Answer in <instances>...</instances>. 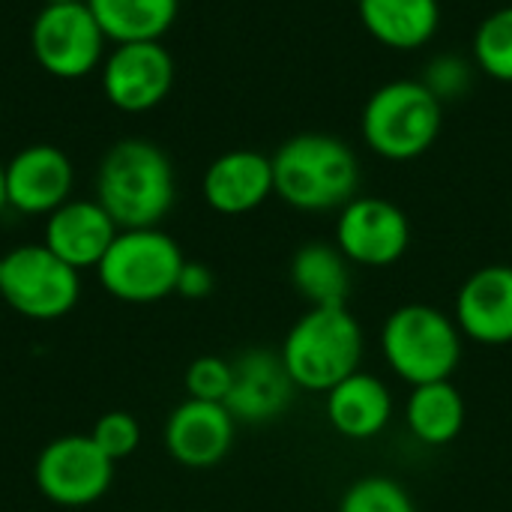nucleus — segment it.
Instances as JSON below:
<instances>
[{"label": "nucleus", "instance_id": "412c9836", "mask_svg": "<svg viewBox=\"0 0 512 512\" xmlns=\"http://www.w3.org/2000/svg\"><path fill=\"white\" fill-rule=\"evenodd\" d=\"M351 261L327 240L303 243L291 258V285L309 306H348Z\"/></svg>", "mask_w": 512, "mask_h": 512}, {"label": "nucleus", "instance_id": "a878e982", "mask_svg": "<svg viewBox=\"0 0 512 512\" xmlns=\"http://www.w3.org/2000/svg\"><path fill=\"white\" fill-rule=\"evenodd\" d=\"M90 438L117 465L120 459H126V456H132L138 450V444H141V426L126 411H108V414H102L96 420Z\"/></svg>", "mask_w": 512, "mask_h": 512}, {"label": "nucleus", "instance_id": "b1692460", "mask_svg": "<svg viewBox=\"0 0 512 512\" xmlns=\"http://www.w3.org/2000/svg\"><path fill=\"white\" fill-rule=\"evenodd\" d=\"M336 512H420L411 492L384 474H372V477H360L354 480L342 498H339V510Z\"/></svg>", "mask_w": 512, "mask_h": 512}, {"label": "nucleus", "instance_id": "393cba45", "mask_svg": "<svg viewBox=\"0 0 512 512\" xmlns=\"http://www.w3.org/2000/svg\"><path fill=\"white\" fill-rule=\"evenodd\" d=\"M474 75H477V66L471 57L456 54V51H444L426 63V72L420 81L435 93V99H441L447 105V102H456V99L471 93Z\"/></svg>", "mask_w": 512, "mask_h": 512}, {"label": "nucleus", "instance_id": "6e6552de", "mask_svg": "<svg viewBox=\"0 0 512 512\" xmlns=\"http://www.w3.org/2000/svg\"><path fill=\"white\" fill-rule=\"evenodd\" d=\"M105 33L87 3L42 6L30 27V51L42 72L60 81L87 78L105 60Z\"/></svg>", "mask_w": 512, "mask_h": 512}, {"label": "nucleus", "instance_id": "f03ea898", "mask_svg": "<svg viewBox=\"0 0 512 512\" xmlns=\"http://www.w3.org/2000/svg\"><path fill=\"white\" fill-rule=\"evenodd\" d=\"M177 198L168 153L147 138L111 144L96 171V201L117 228H159Z\"/></svg>", "mask_w": 512, "mask_h": 512}, {"label": "nucleus", "instance_id": "0eeeda50", "mask_svg": "<svg viewBox=\"0 0 512 512\" xmlns=\"http://www.w3.org/2000/svg\"><path fill=\"white\" fill-rule=\"evenodd\" d=\"M0 297L21 318L57 321L75 309L81 297V276L45 243L15 246L3 255Z\"/></svg>", "mask_w": 512, "mask_h": 512}, {"label": "nucleus", "instance_id": "f257e3e1", "mask_svg": "<svg viewBox=\"0 0 512 512\" xmlns=\"http://www.w3.org/2000/svg\"><path fill=\"white\" fill-rule=\"evenodd\" d=\"M270 159L276 198L297 213H339L360 195V159L339 135H291Z\"/></svg>", "mask_w": 512, "mask_h": 512}, {"label": "nucleus", "instance_id": "9d476101", "mask_svg": "<svg viewBox=\"0 0 512 512\" xmlns=\"http://www.w3.org/2000/svg\"><path fill=\"white\" fill-rule=\"evenodd\" d=\"M39 495L57 507H90L114 483V462L90 435H63L42 447L33 465Z\"/></svg>", "mask_w": 512, "mask_h": 512}, {"label": "nucleus", "instance_id": "20e7f679", "mask_svg": "<svg viewBox=\"0 0 512 512\" xmlns=\"http://www.w3.org/2000/svg\"><path fill=\"white\" fill-rule=\"evenodd\" d=\"M465 342L453 312L432 303H405L393 309L378 333L387 369L408 387L453 381L465 357Z\"/></svg>", "mask_w": 512, "mask_h": 512}, {"label": "nucleus", "instance_id": "a211bd4d", "mask_svg": "<svg viewBox=\"0 0 512 512\" xmlns=\"http://www.w3.org/2000/svg\"><path fill=\"white\" fill-rule=\"evenodd\" d=\"M117 222L105 213L99 201L69 198L45 219L42 243L78 273L87 267H99L108 246L117 237Z\"/></svg>", "mask_w": 512, "mask_h": 512}, {"label": "nucleus", "instance_id": "423d86ee", "mask_svg": "<svg viewBox=\"0 0 512 512\" xmlns=\"http://www.w3.org/2000/svg\"><path fill=\"white\" fill-rule=\"evenodd\" d=\"M186 258L162 228H123L99 261V285L120 303L147 306L171 297Z\"/></svg>", "mask_w": 512, "mask_h": 512}, {"label": "nucleus", "instance_id": "cd10ccee", "mask_svg": "<svg viewBox=\"0 0 512 512\" xmlns=\"http://www.w3.org/2000/svg\"><path fill=\"white\" fill-rule=\"evenodd\" d=\"M216 288V279H213V270L201 261H186L183 270H180V279H177V291L183 300H204L210 297Z\"/></svg>", "mask_w": 512, "mask_h": 512}, {"label": "nucleus", "instance_id": "5701e85b", "mask_svg": "<svg viewBox=\"0 0 512 512\" xmlns=\"http://www.w3.org/2000/svg\"><path fill=\"white\" fill-rule=\"evenodd\" d=\"M471 60L492 81L512 84V3L492 9L474 30Z\"/></svg>", "mask_w": 512, "mask_h": 512}, {"label": "nucleus", "instance_id": "7c9ffc66", "mask_svg": "<svg viewBox=\"0 0 512 512\" xmlns=\"http://www.w3.org/2000/svg\"><path fill=\"white\" fill-rule=\"evenodd\" d=\"M0 273H3V255H0Z\"/></svg>", "mask_w": 512, "mask_h": 512}, {"label": "nucleus", "instance_id": "2f4dec72", "mask_svg": "<svg viewBox=\"0 0 512 512\" xmlns=\"http://www.w3.org/2000/svg\"><path fill=\"white\" fill-rule=\"evenodd\" d=\"M510 3H512V0H510Z\"/></svg>", "mask_w": 512, "mask_h": 512}, {"label": "nucleus", "instance_id": "4be33fe9", "mask_svg": "<svg viewBox=\"0 0 512 512\" xmlns=\"http://www.w3.org/2000/svg\"><path fill=\"white\" fill-rule=\"evenodd\" d=\"M87 6L114 45L159 42L180 15V0H87Z\"/></svg>", "mask_w": 512, "mask_h": 512}, {"label": "nucleus", "instance_id": "2eb2a0df", "mask_svg": "<svg viewBox=\"0 0 512 512\" xmlns=\"http://www.w3.org/2000/svg\"><path fill=\"white\" fill-rule=\"evenodd\" d=\"M453 318L468 342L512 345V264H486L456 291Z\"/></svg>", "mask_w": 512, "mask_h": 512}, {"label": "nucleus", "instance_id": "c85d7f7f", "mask_svg": "<svg viewBox=\"0 0 512 512\" xmlns=\"http://www.w3.org/2000/svg\"><path fill=\"white\" fill-rule=\"evenodd\" d=\"M6 210V180H3V162H0V213Z\"/></svg>", "mask_w": 512, "mask_h": 512}, {"label": "nucleus", "instance_id": "6ab92c4d", "mask_svg": "<svg viewBox=\"0 0 512 512\" xmlns=\"http://www.w3.org/2000/svg\"><path fill=\"white\" fill-rule=\"evenodd\" d=\"M441 0H357L363 30L390 51H420L441 30Z\"/></svg>", "mask_w": 512, "mask_h": 512}, {"label": "nucleus", "instance_id": "7ed1b4c3", "mask_svg": "<svg viewBox=\"0 0 512 512\" xmlns=\"http://www.w3.org/2000/svg\"><path fill=\"white\" fill-rule=\"evenodd\" d=\"M285 372L300 393H327L360 372L366 333L348 306H309L279 345Z\"/></svg>", "mask_w": 512, "mask_h": 512}, {"label": "nucleus", "instance_id": "bb28decb", "mask_svg": "<svg viewBox=\"0 0 512 512\" xmlns=\"http://www.w3.org/2000/svg\"><path fill=\"white\" fill-rule=\"evenodd\" d=\"M234 381V366L222 357H198L189 363L186 369V393L189 399H201V402H222L231 390Z\"/></svg>", "mask_w": 512, "mask_h": 512}, {"label": "nucleus", "instance_id": "39448f33", "mask_svg": "<svg viewBox=\"0 0 512 512\" xmlns=\"http://www.w3.org/2000/svg\"><path fill=\"white\" fill-rule=\"evenodd\" d=\"M444 129V102L420 78H396L369 93L360 114L363 144L387 162L426 156Z\"/></svg>", "mask_w": 512, "mask_h": 512}, {"label": "nucleus", "instance_id": "c756f323", "mask_svg": "<svg viewBox=\"0 0 512 512\" xmlns=\"http://www.w3.org/2000/svg\"><path fill=\"white\" fill-rule=\"evenodd\" d=\"M57 3H87V0H42V6H57Z\"/></svg>", "mask_w": 512, "mask_h": 512}, {"label": "nucleus", "instance_id": "f3484780", "mask_svg": "<svg viewBox=\"0 0 512 512\" xmlns=\"http://www.w3.org/2000/svg\"><path fill=\"white\" fill-rule=\"evenodd\" d=\"M324 417L339 438L372 441L390 429L396 417V396L384 378L360 369L324 393Z\"/></svg>", "mask_w": 512, "mask_h": 512}, {"label": "nucleus", "instance_id": "9b49d317", "mask_svg": "<svg viewBox=\"0 0 512 512\" xmlns=\"http://www.w3.org/2000/svg\"><path fill=\"white\" fill-rule=\"evenodd\" d=\"M174 87V57L162 42H126L102 60V93L126 114H144Z\"/></svg>", "mask_w": 512, "mask_h": 512}, {"label": "nucleus", "instance_id": "f8f14e48", "mask_svg": "<svg viewBox=\"0 0 512 512\" xmlns=\"http://www.w3.org/2000/svg\"><path fill=\"white\" fill-rule=\"evenodd\" d=\"M234 381L225 396V408L237 426H267L288 414L297 399V387L285 372L279 351L249 348L234 363Z\"/></svg>", "mask_w": 512, "mask_h": 512}, {"label": "nucleus", "instance_id": "1a4fd4ad", "mask_svg": "<svg viewBox=\"0 0 512 512\" xmlns=\"http://www.w3.org/2000/svg\"><path fill=\"white\" fill-rule=\"evenodd\" d=\"M333 243L351 267L387 270L411 249V219L390 198L357 195L336 213Z\"/></svg>", "mask_w": 512, "mask_h": 512}, {"label": "nucleus", "instance_id": "ddd939ff", "mask_svg": "<svg viewBox=\"0 0 512 512\" xmlns=\"http://www.w3.org/2000/svg\"><path fill=\"white\" fill-rule=\"evenodd\" d=\"M6 207L24 216H48L69 201L75 168L54 144H30L3 165Z\"/></svg>", "mask_w": 512, "mask_h": 512}, {"label": "nucleus", "instance_id": "aec40b11", "mask_svg": "<svg viewBox=\"0 0 512 512\" xmlns=\"http://www.w3.org/2000/svg\"><path fill=\"white\" fill-rule=\"evenodd\" d=\"M402 420L417 444L441 450V447H450L465 432L468 405H465L462 390L453 381L420 384V387H411L405 408H402Z\"/></svg>", "mask_w": 512, "mask_h": 512}, {"label": "nucleus", "instance_id": "dca6fc26", "mask_svg": "<svg viewBox=\"0 0 512 512\" xmlns=\"http://www.w3.org/2000/svg\"><path fill=\"white\" fill-rule=\"evenodd\" d=\"M201 195L222 216H246L276 195L273 159L258 150H228L207 165Z\"/></svg>", "mask_w": 512, "mask_h": 512}, {"label": "nucleus", "instance_id": "4468645a", "mask_svg": "<svg viewBox=\"0 0 512 512\" xmlns=\"http://www.w3.org/2000/svg\"><path fill=\"white\" fill-rule=\"evenodd\" d=\"M237 420L222 402L186 399L165 420V450L168 456L192 471H207L225 462L234 447Z\"/></svg>", "mask_w": 512, "mask_h": 512}]
</instances>
